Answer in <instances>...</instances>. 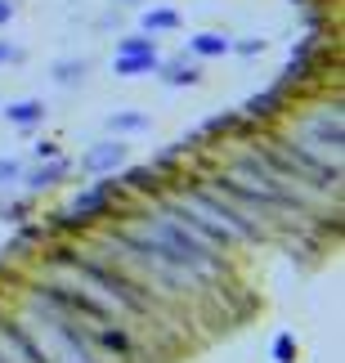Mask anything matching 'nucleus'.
I'll return each mask as SVG.
<instances>
[{
    "label": "nucleus",
    "mask_w": 345,
    "mask_h": 363,
    "mask_svg": "<svg viewBox=\"0 0 345 363\" xmlns=\"http://www.w3.org/2000/svg\"><path fill=\"white\" fill-rule=\"evenodd\" d=\"M32 328L40 332V345H36V350H40V359H45V363H90L86 345H81L77 323H67V318L50 314V323H45V318H36Z\"/></svg>",
    "instance_id": "f257e3e1"
},
{
    "label": "nucleus",
    "mask_w": 345,
    "mask_h": 363,
    "mask_svg": "<svg viewBox=\"0 0 345 363\" xmlns=\"http://www.w3.org/2000/svg\"><path fill=\"white\" fill-rule=\"evenodd\" d=\"M166 216H171V220H179L184 229H193V233H198L202 242H229V238H233V233H229L225 225H215V220L206 216V211H198L193 202H188V206H179V202H166Z\"/></svg>",
    "instance_id": "f03ea898"
},
{
    "label": "nucleus",
    "mask_w": 345,
    "mask_h": 363,
    "mask_svg": "<svg viewBox=\"0 0 345 363\" xmlns=\"http://www.w3.org/2000/svg\"><path fill=\"white\" fill-rule=\"evenodd\" d=\"M0 363H45V359H40L32 332H23V328L0 318Z\"/></svg>",
    "instance_id": "7ed1b4c3"
},
{
    "label": "nucleus",
    "mask_w": 345,
    "mask_h": 363,
    "mask_svg": "<svg viewBox=\"0 0 345 363\" xmlns=\"http://www.w3.org/2000/svg\"><path fill=\"white\" fill-rule=\"evenodd\" d=\"M121 162H126V144L121 139H108V144H94L90 152H81V171H90V175H108Z\"/></svg>",
    "instance_id": "20e7f679"
},
{
    "label": "nucleus",
    "mask_w": 345,
    "mask_h": 363,
    "mask_svg": "<svg viewBox=\"0 0 345 363\" xmlns=\"http://www.w3.org/2000/svg\"><path fill=\"white\" fill-rule=\"evenodd\" d=\"M40 296L45 301H54V305H67V310H77V314H90L94 323H108V310L99 301H90L86 291H67V287H45L40 291Z\"/></svg>",
    "instance_id": "39448f33"
},
{
    "label": "nucleus",
    "mask_w": 345,
    "mask_h": 363,
    "mask_svg": "<svg viewBox=\"0 0 345 363\" xmlns=\"http://www.w3.org/2000/svg\"><path fill=\"white\" fill-rule=\"evenodd\" d=\"M157 54H117L113 59V72L117 77H144V72H157Z\"/></svg>",
    "instance_id": "423d86ee"
},
{
    "label": "nucleus",
    "mask_w": 345,
    "mask_h": 363,
    "mask_svg": "<svg viewBox=\"0 0 345 363\" xmlns=\"http://www.w3.org/2000/svg\"><path fill=\"white\" fill-rule=\"evenodd\" d=\"M188 50L202 54V59H225V54L233 50V40L220 36V32H202V36H188Z\"/></svg>",
    "instance_id": "0eeeda50"
},
{
    "label": "nucleus",
    "mask_w": 345,
    "mask_h": 363,
    "mask_svg": "<svg viewBox=\"0 0 345 363\" xmlns=\"http://www.w3.org/2000/svg\"><path fill=\"white\" fill-rule=\"evenodd\" d=\"M157 77L166 81V86H198L202 72L193 67L188 59H175V63H157Z\"/></svg>",
    "instance_id": "6e6552de"
},
{
    "label": "nucleus",
    "mask_w": 345,
    "mask_h": 363,
    "mask_svg": "<svg viewBox=\"0 0 345 363\" xmlns=\"http://www.w3.org/2000/svg\"><path fill=\"white\" fill-rule=\"evenodd\" d=\"M5 117L13 125H36V121H45V104H40V99H18V104L5 108Z\"/></svg>",
    "instance_id": "1a4fd4ad"
},
{
    "label": "nucleus",
    "mask_w": 345,
    "mask_h": 363,
    "mask_svg": "<svg viewBox=\"0 0 345 363\" xmlns=\"http://www.w3.org/2000/svg\"><path fill=\"white\" fill-rule=\"evenodd\" d=\"M310 135L319 139V144H332V152H341V117L336 113H323L319 121L310 125Z\"/></svg>",
    "instance_id": "9d476101"
},
{
    "label": "nucleus",
    "mask_w": 345,
    "mask_h": 363,
    "mask_svg": "<svg viewBox=\"0 0 345 363\" xmlns=\"http://www.w3.org/2000/svg\"><path fill=\"white\" fill-rule=\"evenodd\" d=\"M63 175H67V162L63 157H50V166H36V171L27 175V189H50V184H59Z\"/></svg>",
    "instance_id": "9b49d317"
},
{
    "label": "nucleus",
    "mask_w": 345,
    "mask_h": 363,
    "mask_svg": "<svg viewBox=\"0 0 345 363\" xmlns=\"http://www.w3.org/2000/svg\"><path fill=\"white\" fill-rule=\"evenodd\" d=\"M108 198H113V189H90V193H81V198L72 202V211L81 220H90V216H99L103 206H108Z\"/></svg>",
    "instance_id": "f8f14e48"
},
{
    "label": "nucleus",
    "mask_w": 345,
    "mask_h": 363,
    "mask_svg": "<svg viewBox=\"0 0 345 363\" xmlns=\"http://www.w3.org/2000/svg\"><path fill=\"white\" fill-rule=\"evenodd\" d=\"M86 72H90L86 59H63V63H54V81H59V86H77V81H86Z\"/></svg>",
    "instance_id": "ddd939ff"
},
{
    "label": "nucleus",
    "mask_w": 345,
    "mask_h": 363,
    "mask_svg": "<svg viewBox=\"0 0 345 363\" xmlns=\"http://www.w3.org/2000/svg\"><path fill=\"white\" fill-rule=\"evenodd\" d=\"M179 13L175 9H144V32H175Z\"/></svg>",
    "instance_id": "4468645a"
},
{
    "label": "nucleus",
    "mask_w": 345,
    "mask_h": 363,
    "mask_svg": "<svg viewBox=\"0 0 345 363\" xmlns=\"http://www.w3.org/2000/svg\"><path fill=\"white\" fill-rule=\"evenodd\" d=\"M108 130H113V135L148 130V117H144V113H113V117H108Z\"/></svg>",
    "instance_id": "2eb2a0df"
},
{
    "label": "nucleus",
    "mask_w": 345,
    "mask_h": 363,
    "mask_svg": "<svg viewBox=\"0 0 345 363\" xmlns=\"http://www.w3.org/2000/svg\"><path fill=\"white\" fill-rule=\"evenodd\" d=\"M278 99H283L278 90H269V94H251V99H247V113H251V117H269V113H278Z\"/></svg>",
    "instance_id": "dca6fc26"
},
{
    "label": "nucleus",
    "mask_w": 345,
    "mask_h": 363,
    "mask_svg": "<svg viewBox=\"0 0 345 363\" xmlns=\"http://www.w3.org/2000/svg\"><path fill=\"white\" fill-rule=\"evenodd\" d=\"M117 54H157V40L153 36H126L117 45Z\"/></svg>",
    "instance_id": "f3484780"
},
{
    "label": "nucleus",
    "mask_w": 345,
    "mask_h": 363,
    "mask_svg": "<svg viewBox=\"0 0 345 363\" xmlns=\"http://www.w3.org/2000/svg\"><path fill=\"white\" fill-rule=\"evenodd\" d=\"M13 179H23V162L18 157H0V184H13Z\"/></svg>",
    "instance_id": "a211bd4d"
},
{
    "label": "nucleus",
    "mask_w": 345,
    "mask_h": 363,
    "mask_svg": "<svg viewBox=\"0 0 345 363\" xmlns=\"http://www.w3.org/2000/svg\"><path fill=\"white\" fill-rule=\"evenodd\" d=\"M292 350H296L292 337H278V341H273V359H278V363H292Z\"/></svg>",
    "instance_id": "6ab92c4d"
},
{
    "label": "nucleus",
    "mask_w": 345,
    "mask_h": 363,
    "mask_svg": "<svg viewBox=\"0 0 345 363\" xmlns=\"http://www.w3.org/2000/svg\"><path fill=\"white\" fill-rule=\"evenodd\" d=\"M130 184H140V189H148V184H153V179H148V171H144V166H135V171H130Z\"/></svg>",
    "instance_id": "aec40b11"
},
{
    "label": "nucleus",
    "mask_w": 345,
    "mask_h": 363,
    "mask_svg": "<svg viewBox=\"0 0 345 363\" xmlns=\"http://www.w3.org/2000/svg\"><path fill=\"white\" fill-rule=\"evenodd\" d=\"M9 59H18V50H13L9 40H0V63H9Z\"/></svg>",
    "instance_id": "412c9836"
},
{
    "label": "nucleus",
    "mask_w": 345,
    "mask_h": 363,
    "mask_svg": "<svg viewBox=\"0 0 345 363\" xmlns=\"http://www.w3.org/2000/svg\"><path fill=\"white\" fill-rule=\"evenodd\" d=\"M36 157L40 162H45V157H59V148H54V144H36Z\"/></svg>",
    "instance_id": "4be33fe9"
},
{
    "label": "nucleus",
    "mask_w": 345,
    "mask_h": 363,
    "mask_svg": "<svg viewBox=\"0 0 345 363\" xmlns=\"http://www.w3.org/2000/svg\"><path fill=\"white\" fill-rule=\"evenodd\" d=\"M238 50H242V54H260V50H265V40H242Z\"/></svg>",
    "instance_id": "5701e85b"
},
{
    "label": "nucleus",
    "mask_w": 345,
    "mask_h": 363,
    "mask_svg": "<svg viewBox=\"0 0 345 363\" xmlns=\"http://www.w3.org/2000/svg\"><path fill=\"white\" fill-rule=\"evenodd\" d=\"M13 18V0H0V23H9Z\"/></svg>",
    "instance_id": "b1692460"
},
{
    "label": "nucleus",
    "mask_w": 345,
    "mask_h": 363,
    "mask_svg": "<svg viewBox=\"0 0 345 363\" xmlns=\"http://www.w3.org/2000/svg\"><path fill=\"white\" fill-rule=\"evenodd\" d=\"M121 5H144V0H121Z\"/></svg>",
    "instance_id": "393cba45"
}]
</instances>
